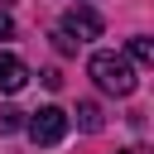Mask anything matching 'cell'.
Instances as JSON below:
<instances>
[{
    "label": "cell",
    "instance_id": "6da1fadb",
    "mask_svg": "<svg viewBox=\"0 0 154 154\" xmlns=\"http://www.w3.org/2000/svg\"><path fill=\"white\" fill-rule=\"evenodd\" d=\"M87 72H91V82H96L101 91H111V96H130V91H135V63H130L125 53H91Z\"/></svg>",
    "mask_w": 154,
    "mask_h": 154
},
{
    "label": "cell",
    "instance_id": "7a4b0ae2",
    "mask_svg": "<svg viewBox=\"0 0 154 154\" xmlns=\"http://www.w3.org/2000/svg\"><path fill=\"white\" fill-rule=\"evenodd\" d=\"M24 130H29L34 144H58V140L67 135V111H63V106H43V111H34V116L24 120Z\"/></svg>",
    "mask_w": 154,
    "mask_h": 154
},
{
    "label": "cell",
    "instance_id": "3957f363",
    "mask_svg": "<svg viewBox=\"0 0 154 154\" xmlns=\"http://www.w3.org/2000/svg\"><path fill=\"white\" fill-rule=\"evenodd\" d=\"M67 38H77V43H87V38H96L101 34V14L96 10H87V5H72L67 14H63V24H58Z\"/></svg>",
    "mask_w": 154,
    "mask_h": 154
},
{
    "label": "cell",
    "instance_id": "277c9868",
    "mask_svg": "<svg viewBox=\"0 0 154 154\" xmlns=\"http://www.w3.org/2000/svg\"><path fill=\"white\" fill-rule=\"evenodd\" d=\"M24 82H29V67L14 53H0V91H19Z\"/></svg>",
    "mask_w": 154,
    "mask_h": 154
},
{
    "label": "cell",
    "instance_id": "5b68a950",
    "mask_svg": "<svg viewBox=\"0 0 154 154\" xmlns=\"http://www.w3.org/2000/svg\"><path fill=\"white\" fill-rule=\"evenodd\" d=\"M125 58H130V63H140V67H149V63H154V43H149L144 34H135V38L125 43Z\"/></svg>",
    "mask_w": 154,
    "mask_h": 154
},
{
    "label": "cell",
    "instance_id": "8992f818",
    "mask_svg": "<svg viewBox=\"0 0 154 154\" xmlns=\"http://www.w3.org/2000/svg\"><path fill=\"white\" fill-rule=\"evenodd\" d=\"M77 125H82L87 135H96V130L106 125V116H101V106H96V101H82V106H77Z\"/></svg>",
    "mask_w": 154,
    "mask_h": 154
},
{
    "label": "cell",
    "instance_id": "52a82bcc",
    "mask_svg": "<svg viewBox=\"0 0 154 154\" xmlns=\"http://www.w3.org/2000/svg\"><path fill=\"white\" fill-rule=\"evenodd\" d=\"M14 130H24V111L0 106V135H14Z\"/></svg>",
    "mask_w": 154,
    "mask_h": 154
},
{
    "label": "cell",
    "instance_id": "ba28073f",
    "mask_svg": "<svg viewBox=\"0 0 154 154\" xmlns=\"http://www.w3.org/2000/svg\"><path fill=\"white\" fill-rule=\"evenodd\" d=\"M53 48H58V53H77V38H67L63 29H53Z\"/></svg>",
    "mask_w": 154,
    "mask_h": 154
},
{
    "label": "cell",
    "instance_id": "9c48e42d",
    "mask_svg": "<svg viewBox=\"0 0 154 154\" xmlns=\"http://www.w3.org/2000/svg\"><path fill=\"white\" fill-rule=\"evenodd\" d=\"M38 77H43V87H53V91L63 87V72H58V67H48V72H38Z\"/></svg>",
    "mask_w": 154,
    "mask_h": 154
},
{
    "label": "cell",
    "instance_id": "30bf717a",
    "mask_svg": "<svg viewBox=\"0 0 154 154\" xmlns=\"http://www.w3.org/2000/svg\"><path fill=\"white\" fill-rule=\"evenodd\" d=\"M0 38H14V24H10V14L0 10Z\"/></svg>",
    "mask_w": 154,
    "mask_h": 154
},
{
    "label": "cell",
    "instance_id": "8fae6325",
    "mask_svg": "<svg viewBox=\"0 0 154 154\" xmlns=\"http://www.w3.org/2000/svg\"><path fill=\"white\" fill-rule=\"evenodd\" d=\"M125 154H140V149H125Z\"/></svg>",
    "mask_w": 154,
    "mask_h": 154
}]
</instances>
